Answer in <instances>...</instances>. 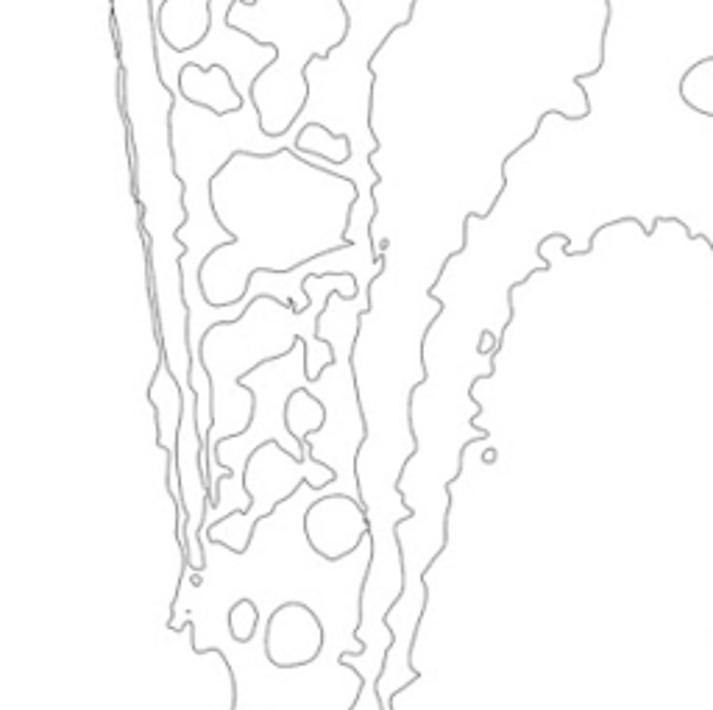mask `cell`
Listing matches in <instances>:
<instances>
[{"mask_svg": "<svg viewBox=\"0 0 713 710\" xmlns=\"http://www.w3.org/2000/svg\"><path fill=\"white\" fill-rule=\"evenodd\" d=\"M123 104L129 115L131 159H134V187L140 207V229L148 237L151 273H154V301L159 318V346L170 374L190 379L193 360L187 343V304L179 262L187 257V246L176 234L187 226L184 209V181L176 173V159L170 151L168 117L176 95L162 84L159 70L123 62Z\"/></svg>", "mask_w": 713, "mask_h": 710, "instance_id": "cell-1", "label": "cell"}, {"mask_svg": "<svg viewBox=\"0 0 713 710\" xmlns=\"http://www.w3.org/2000/svg\"><path fill=\"white\" fill-rule=\"evenodd\" d=\"M304 538L318 557L338 563L371 541L368 504L343 493L312 502L304 513Z\"/></svg>", "mask_w": 713, "mask_h": 710, "instance_id": "cell-2", "label": "cell"}, {"mask_svg": "<svg viewBox=\"0 0 713 710\" xmlns=\"http://www.w3.org/2000/svg\"><path fill=\"white\" fill-rule=\"evenodd\" d=\"M326 646V630L321 616L304 602H282L265 624L262 649L273 669H304L321 658Z\"/></svg>", "mask_w": 713, "mask_h": 710, "instance_id": "cell-3", "label": "cell"}, {"mask_svg": "<svg viewBox=\"0 0 713 710\" xmlns=\"http://www.w3.org/2000/svg\"><path fill=\"white\" fill-rule=\"evenodd\" d=\"M184 396H187V388L179 385V379L170 374L165 357L159 354L156 376L151 379V388H148V399L156 410V443L165 452H173L179 432H182Z\"/></svg>", "mask_w": 713, "mask_h": 710, "instance_id": "cell-4", "label": "cell"}, {"mask_svg": "<svg viewBox=\"0 0 713 710\" xmlns=\"http://www.w3.org/2000/svg\"><path fill=\"white\" fill-rule=\"evenodd\" d=\"M688 70L700 78V81H705V87L680 78V87H677V90H680L683 104H686L691 112H697V115L713 117V56H705L700 62H694Z\"/></svg>", "mask_w": 713, "mask_h": 710, "instance_id": "cell-5", "label": "cell"}, {"mask_svg": "<svg viewBox=\"0 0 713 710\" xmlns=\"http://www.w3.org/2000/svg\"><path fill=\"white\" fill-rule=\"evenodd\" d=\"M226 627H229L232 641H237V644L254 641L257 627H260V607H257V602L248 599V596L237 599V602L229 607V613H226Z\"/></svg>", "mask_w": 713, "mask_h": 710, "instance_id": "cell-6", "label": "cell"}, {"mask_svg": "<svg viewBox=\"0 0 713 710\" xmlns=\"http://www.w3.org/2000/svg\"><path fill=\"white\" fill-rule=\"evenodd\" d=\"M493 460H496V449H488V452H485V457H482V463L493 465Z\"/></svg>", "mask_w": 713, "mask_h": 710, "instance_id": "cell-7", "label": "cell"}]
</instances>
